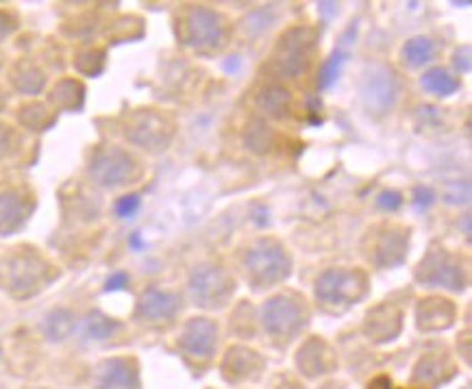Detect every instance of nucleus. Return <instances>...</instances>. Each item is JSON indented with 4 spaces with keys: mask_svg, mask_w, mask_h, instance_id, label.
<instances>
[{
    "mask_svg": "<svg viewBox=\"0 0 472 389\" xmlns=\"http://www.w3.org/2000/svg\"><path fill=\"white\" fill-rule=\"evenodd\" d=\"M297 366L301 370L303 377L318 378L329 374L336 368V359H333L331 348L322 342V339L312 337L307 344L298 351Z\"/></svg>",
    "mask_w": 472,
    "mask_h": 389,
    "instance_id": "obj_18",
    "label": "nucleus"
},
{
    "mask_svg": "<svg viewBox=\"0 0 472 389\" xmlns=\"http://www.w3.org/2000/svg\"><path fill=\"white\" fill-rule=\"evenodd\" d=\"M355 36H357V27L355 24H351V28L344 33L342 42L338 44L336 51H333L331 55L327 57V61L322 63L321 77H318V87H321V90H327V87H331L333 83H336V78L340 77L342 66L346 63V59H348V46H351L353 37Z\"/></svg>",
    "mask_w": 472,
    "mask_h": 389,
    "instance_id": "obj_21",
    "label": "nucleus"
},
{
    "mask_svg": "<svg viewBox=\"0 0 472 389\" xmlns=\"http://www.w3.org/2000/svg\"><path fill=\"white\" fill-rule=\"evenodd\" d=\"M368 389H392V381L387 377H378L368 385Z\"/></svg>",
    "mask_w": 472,
    "mask_h": 389,
    "instance_id": "obj_39",
    "label": "nucleus"
},
{
    "mask_svg": "<svg viewBox=\"0 0 472 389\" xmlns=\"http://www.w3.org/2000/svg\"><path fill=\"white\" fill-rule=\"evenodd\" d=\"M90 174L96 183L105 187H122L140 179L142 167L135 157L118 146L96 150L90 161Z\"/></svg>",
    "mask_w": 472,
    "mask_h": 389,
    "instance_id": "obj_7",
    "label": "nucleus"
},
{
    "mask_svg": "<svg viewBox=\"0 0 472 389\" xmlns=\"http://www.w3.org/2000/svg\"><path fill=\"white\" fill-rule=\"evenodd\" d=\"M12 83L16 85V90L22 93H37L44 87V75L36 66H24V63H20V66L13 68Z\"/></svg>",
    "mask_w": 472,
    "mask_h": 389,
    "instance_id": "obj_26",
    "label": "nucleus"
},
{
    "mask_svg": "<svg viewBox=\"0 0 472 389\" xmlns=\"http://www.w3.org/2000/svg\"><path fill=\"white\" fill-rule=\"evenodd\" d=\"M126 140L133 146L149 152H161L170 146L172 135H175V126L164 113L159 111H137L126 122L125 129Z\"/></svg>",
    "mask_w": 472,
    "mask_h": 389,
    "instance_id": "obj_11",
    "label": "nucleus"
},
{
    "mask_svg": "<svg viewBox=\"0 0 472 389\" xmlns=\"http://www.w3.org/2000/svg\"><path fill=\"white\" fill-rule=\"evenodd\" d=\"M401 96V81L392 68L372 66L368 68L362 81V102L370 116H386L396 105Z\"/></svg>",
    "mask_w": 472,
    "mask_h": 389,
    "instance_id": "obj_9",
    "label": "nucleus"
},
{
    "mask_svg": "<svg viewBox=\"0 0 472 389\" xmlns=\"http://www.w3.org/2000/svg\"><path fill=\"white\" fill-rule=\"evenodd\" d=\"M33 203L20 190L0 191V235H12L27 223Z\"/></svg>",
    "mask_w": 472,
    "mask_h": 389,
    "instance_id": "obj_17",
    "label": "nucleus"
},
{
    "mask_svg": "<svg viewBox=\"0 0 472 389\" xmlns=\"http://www.w3.org/2000/svg\"><path fill=\"white\" fill-rule=\"evenodd\" d=\"M116 328H118L116 320L107 318V315L101 312H92L85 318V335L90 339H96V342H101V339H107L110 335H114Z\"/></svg>",
    "mask_w": 472,
    "mask_h": 389,
    "instance_id": "obj_29",
    "label": "nucleus"
},
{
    "mask_svg": "<svg viewBox=\"0 0 472 389\" xmlns=\"http://www.w3.org/2000/svg\"><path fill=\"white\" fill-rule=\"evenodd\" d=\"M309 322V312L305 307V300L297 294H277L268 298L262 307V324L265 333L273 337L279 346H288L289 342L303 333Z\"/></svg>",
    "mask_w": 472,
    "mask_h": 389,
    "instance_id": "obj_3",
    "label": "nucleus"
},
{
    "mask_svg": "<svg viewBox=\"0 0 472 389\" xmlns=\"http://www.w3.org/2000/svg\"><path fill=\"white\" fill-rule=\"evenodd\" d=\"M51 265L37 255V250L20 248L4 261L3 268V289L12 296L28 298L42 292L44 285L51 280Z\"/></svg>",
    "mask_w": 472,
    "mask_h": 389,
    "instance_id": "obj_4",
    "label": "nucleus"
},
{
    "mask_svg": "<svg viewBox=\"0 0 472 389\" xmlns=\"http://www.w3.org/2000/svg\"><path fill=\"white\" fill-rule=\"evenodd\" d=\"M129 283V277H126V272H116V274H111L110 279H107V283H105V289L107 292H118V289H122L125 288V285Z\"/></svg>",
    "mask_w": 472,
    "mask_h": 389,
    "instance_id": "obj_36",
    "label": "nucleus"
},
{
    "mask_svg": "<svg viewBox=\"0 0 472 389\" xmlns=\"http://www.w3.org/2000/svg\"><path fill=\"white\" fill-rule=\"evenodd\" d=\"M416 280L429 288L461 292L466 288V270L461 268L460 259L453 257L446 248H431L429 255L418 265Z\"/></svg>",
    "mask_w": 472,
    "mask_h": 389,
    "instance_id": "obj_10",
    "label": "nucleus"
},
{
    "mask_svg": "<svg viewBox=\"0 0 472 389\" xmlns=\"http://www.w3.org/2000/svg\"><path fill=\"white\" fill-rule=\"evenodd\" d=\"M137 209H140V196L137 194L122 196L116 203V214L120 215V218H131V215H135Z\"/></svg>",
    "mask_w": 472,
    "mask_h": 389,
    "instance_id": "obj_32",
    "label": "nucleus"
},
{
    "mask_svg": "<svg viewBox=\"0 0 472 389\" xmlns=\"http://www.w3.org/2000/svg\"><path fill=\"white\" fill-rule=\"evenodd\" d=\"M372 244L368 248V259L377 265V268H396L401 265L407 257V250H410V231L403 229V226L387 224L377 229L370 235Z\"/></svg>",
    "mask_w": 472,
    "mask_h": 389,
    "instance_id": "obj_12",
    "label": "nucleus"
},
{
    "mask_svg": "<svg viewBox=\"0 0 472 389\" xmlns=\"http://www.w3.org/2000/svg\"><path fill=\"white\" fill-rule=\"evenodd\" d=\"M246 280L253 289H268L292 274V257L281 241L262 238L246 248L242 257Z\"/></svg>",
    "mask_w": 472,
    "mask_h": 389,
    "instance_id": "obj_1",
    "label": "nucleus"
},
{
    "mask_svg": "<svg viewBox=\"0 0 472 389\" xmlns=\"http://www.w3.org/2000/svg\"><path fill=\"white\" fill-rule=\"evenodd\" d=\"M13 28H16V20L9 16L7 12H0V42L12 36Z\"/></svg>",
    "mask_w": 472,
    "mask_h": 389,
    "instance_id": "obj_35",
    "label": "nucleus"
},
{
    "mask_svg": "<svg viewBox=\"0 0 472 389\" xmlns=\"http://www.w3.org/2000/svg\"><path fill=\"white\" fill-rule=\"evenodd\" d=\"M455 307L444 298H427L418 307V327L420 331H442L453 324Z\"/></svg>",
    "mask_w": 472,
    "mask_h": 389,
    "instance_id": "obj_20",
    "label": "nucleus"
},
{
    "mask_svg": "<svg viewBox=\"0 0 472 389\" xmlns=\"http://www.w3.org/2000/svg\"><path fill=\"white\" fill-rule=\"evenodd\" d=\"M403 315L396 307L390 304H381L375 312L368 313L366 324H363V333L368 335V339L375 344H386L398 337L401 333Z\"/></svg>",
    "mask_w": 472,
    "mask_h": 389,
    "instance_id": "obj_19",
    "label": "nucleus"
},
{
    "mask_svg": "<svg viewBox=\"0 0 472 389\" xmlns=\"http://www.w3.org/2000/svg\"><path fill=\"white\" fill-rule=\"evenodd\" d=\"M453 187L455 191H446V200H449V203H468L470 194H461L460 183H455Z\"/></svg>",
    "mask_w": 472,
    "mask_h": 389,
    "instance_id": "obj_38",
    "label": "nucleus"
},
{
    "mask_svg": "<svg viewBox=\"0 0 472 389\" xmlns=\"http://www.w3.org/2000/svg\"><path fill=\"white\" fill-rule=\"evenodd\" d=\"M94 389H140V366L133 357H111L96 368Z\"/></svg>",
    "mask_w": 472,
    "mask_h": 389,
    "instance_id": "obj_14",
    "label": "nucleus"
},
{
    "mask_svg": "<svg viewBox=\"0 0 472 389\" xmlns=\"http://www.w3.org/2000/svg\"><path fill=\"white\" fill-rule=\"evenodd\" d=\"M420 85L422 90H427L429 93L446 98L453 96V93L460 90L461 81L451 75L449 70H444V68H431V70H427L425 75H422Z\"/></svg>",
    "mask_w": 472,
    "mask_h": 389,
    "instance_id": "obj_22",
    "label": "nucleus"
},
{
    "mask_svg": "<svg viewBox=\"0 0 472 389\" xmlns=\"http://www.w3.org/2000/svg\"><path fill=\"white\" fill-rule=\"evenodd\" d=\"M268 131H265L264 125H253V126H250V129H248V146H250V149H253V150H265V149H268V146H270Z\"/></svg>",
    "mask_w": 472,
    "mask_h": 389,
    "instance_id": "obj_31",
    "label": "nucleus"
},
{
    "mask_svg": "<svg viewBox=\"0 0 472 389\" xmlns=\"http://www.w3.org/2000/svg\"><path fill=\"white\" fill-rule=\"evenodd\" d=\"M316 300L331 313L346 312L351 304L366 298L368 277L355 268H331L316 279Z\"/></svg>",
    "mask_w": 472,
    "mask_h": 389,
    "instance_id": "obj_2",
    "label": "nucleus"
},
{
    "mask_svg": "<svg viewBox=\"0 0 472 389\" xmlns=\"http://www.w3.org/2000/svg\"><path fill=\"white\" fill-rule=\"evenodd\" d=\"M289 92L281 85H268L264 87V92L259 93L257 102L259 109L264 113H268L270 118H285L289 113Z\"/></svg>",
    "mask_w": 472,
    "mask_h": 389,
    "instance_id": "obj_23",
    "label": "nucleus"
},
{
    "mask_svg": "<svg viewBox=\"0 0 472 389\" xmlns=\"http://www.w3.org/2000/svg\"><path fill=\"white\" fill-rule=\"evenodd\" d=\"M434 203H435L434 190L425 185H418L414 190V205L418 207V209H429Z\"/></svg>",
    "mask_w": 472,
    "mask_h": 389,
    "instance_id": "obj_34",
    "label": "nucleus"
},
{
    "mask_svg": "<svg viewBox=\"0 0 472 389\" xmlns=\"http://www.w3.org/2000/svg\"><path fill=\"white\" fill-rule=\"evenodd\" d=\"M224 33H227V27H224L223 13L205 4L190 7L181 18V39L185 46L194 51H214L223 44Z\"/></svg>",
    "mask_w": 472,
    "mask_h": 389,
    "instance_id": "obj_6",
    "label": "nucleus"
},
{
    "mask_svg": "<svg viewBox=\"0 0 472 389\" xmlns=\"http://www.w3.org/2000/svg\"><path fill=\"white\" fill-rule=\"evenodd\" d=\"M435 55V44L431 37L418 36L407 39L403 46V61L410 68H422L425 63H429Z\"/></svg>",
    "mask_w": 472,
    "mask_h": 389,
    "instance_id": "obj_24",
    "label": "nucleus"
},
{
    "mask_svg": "<svg viewBox=\"0 0 472 389\" xmlns=\"http://www.w3.org/2000/svg\"><path fill=\"white\" fill-rule=\"evenodd\" d=\"M51 101L63 109H78L83 102V85L77 81L57 83L55 90L51 92Z\"/></svg>",
    "mask_w": 472,
    "mask_h": 389,
    "instance_id": "obj_27",
    "label": "nucleus"
},
{
    "mask_svg": "<svg viewBox=\"0 0 472 389\" xmlns=\"http://www.w3.org/2000/svg\"><path fill=\"white\" fill-rule=\"evenodd\" d=\"M72 331H75V315L68 309H55L44 320V335L51 342H63Z\"/></svg>",
    "mask_w": 472,
    "mask_h": 389,
    "instance_id": "obj_25",
    "label": "nucleus"
},
{
    "mask_svg": "<svg viewBox=\"0 0 472 389\" xmlns=\"http://www.w3.org/2000/svg\"><path fill=\"white\" fill-rule=\"evenodd\" d=\"M190 294L196 307L223 309L235 294V280L223 265L200 263L190 274Z\"/></svg>",
    "mask_w": 472,
    "mask_h": 389,
    "instance_id": "obj_5",
    "label": "nucleus"
},
{
    "mask_svg": "<svg viewBox=\"0 0 472 389\" xmlns=\"http://www.w3.org/2000/svg\"><path fill=\"white\" fill-rule=\"evenodd\" d=\"M313 42H316V36L307 27L289 28L285 36H281L273 55V68L277 70V75H303L309 66V59H312Z\"/></svg>",
    "mask_w": 472,
    "mask_h": 389,
    "instance_id": "obj_8",
    "label": "nucleus"
},
{
    "mask_svg": "<svg viewBox=\"0 0 472 389\" xmlns=\"http://www.w3.org/2000/svg\"><path fill=\"white\" fill-rule=\"evenodd\" d=\"M273 22H274L273 7H262V9H255V12H250L248 16H246L242 22H240V28H242L244 36L257 37V36H262L265 28H270V24Z\"/></svg>",
    "mask_w": 472,
    "mask_h": 389,
    "instance_id": "obj_28",
    "label": "nucleus"
},
{
    "mask_svg": "<svg viewBox=\"0 0 472 389\" xmlns=\"http://www.w3.org/2000/svg\"><path fill=\"white\" fill-rule=\"evenodd\" d=\"M264 357L257 351L246 346H233L224 354L220 372H223V378L231 385H240V383L259 378V374L264 372Z\"/></svg>",
    "mask_w": 472,
    "mask_h": 389,
    "instance_id": "obj_15",
    "label": "nucleus"
},
{
    "mask_svg": "<svg viewBox=\"0 0 472 389\" xmlns=\"http://www.w3.org/2000/svg\"><path fill=\"white\" fill-rule=\"evenodd\" d=\"M181 309V296L159 288H149L142 292L135 307V318L144 322H166L172 320Z\"/></svg>",
    "mask_w": 472,
    "mask_h": 389,
    "instance_id": "obj_16",
    "label": "nucleus"
},
{
    "mask_svg": "<svg viewBox=\"0 0 472 389\" xmlns=\"http://www.w3.org/2000/svg\"><path fill=\"white\" fill-rule=\"evenodd\" d=\"M453 59H455L453 66L457 68V70H460V72L470 70V48L468 46H464V57H461L460 51H457Z\"/></svg>",
    "mask_w": 472,
    "mask_h": 389,
    "instance_id": "obj_37",
    "label": "nucleus"
},
{
    "mask_svg": "<svg viewBox=\"0 0 472 389\" xmlns=\"http://www.w3.org/2000/svg\"><path fill=\"white\" fill-rule=\"evenodd\" d=\"M179 346L188 357L209 361L218 346V324L209 318H191L181 331Z\"/></svg>",
    "mask_w": 472,
    "mask_h": 389,
    "instance_id": "obj_13",
    "label": "nucleus"
},
{
    "mask_svg": "<svg viewBox=\"0 0 472 389\" xmlns=\"http://www.w3.org/2000/svg\"><path fill=\"white\" fill-rule=\"evenodd\" d=\"M437 374H440V363H437V359H434L429 354V357L420 359V363H418L416 368V381H434V378H437Z\"/></svg>",
    "mask_w": 472,
    "mask_h": 389,
    "instance_id": "obj_30",
    "label": "nucleus"
},
{
    "mask_svg": "<svg viewBox=\"0 0 472 389\" xmlns=\"http://www.w3.org/2000/svg\"><path fill=\"white\" fill-rule=\"evenodd\" d=\"M401 205H403V196L395 190L381 191L377 199V209L381 211H396Z\"/></svg>",
    "mask_w": 472,
    "mask_h": 389,
    "instance_id": "obj_33",
    "label": "nucleus"
}]
</instances>
